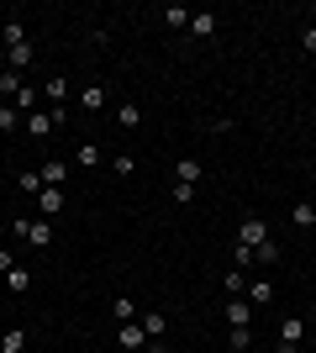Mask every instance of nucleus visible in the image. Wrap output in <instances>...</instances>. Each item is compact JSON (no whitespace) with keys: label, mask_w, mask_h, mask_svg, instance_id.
Instances as JSON below:
<instances>
[{"label":"nucleus","mask_w":316,"mask_h":353,"mask_svg":"<svg viewBox=\"0 0 316 353\" xmlns=\"http://www.w3.org/2000/svg\"><path fill=\"white\" fill-rule=\"evenodd\" d=\"M21 85H27V79H21L16 69H0V95H11V101H16V90H21Z\"/></svg>","instance_id":"24"},{"label":"nucleus","mask_w":316,"mask_h":353,"mask_svg":"<svg viewBox=\"0 0 316 353\" xmlns=\"http://www.w3.org/2000/svg\"><path fill=\"white\" fill-rule=\"evenodd\" d=\"M27 348V327H11L6 338H0V353H21Z\"/></svg>","instance_id":"21"},{"label":"nucleus","mask_w":316,"mask_h":353,"mask_svg":"<svg viewBox=\"0 0 316 353\" xmlns=\"http://www.w3.org/2000/svg\"><path fill=\"white\" fill-rule=\"evenodd\" d=\"M116 121L127 127V132H132V127H143V105H137V101H116Z\"/></svg>","instance_id":"10"},{"label":"nucleus","mask_w":316,"mask_h":353,"mask_svg":"<svg viewBox=\"0 0 316 353\" xmlns=\"http://www.w3.org/2000/svg\"><path fill=\"white\" fill-rule=\"evenodd\" d=\"M148 353H169V348H164V338H158V343H148Z\"/></svg>","instance_id":"33"},{"label":"nucleus","mask_w":316,"mask_h":353,"mask_svg":"<svg viewBox=\"0 0 316 353\" xmlns=\"http://www.w3.org/2000/svg\"><path fill=\"white\" fill-rule=\"evenodd\" d=\"M174 201H180V206H190V201H196V185H180V179H174Z\"/></svg>","instance_id":"30"},{"label":"nucleus","mask_w":316,"mask_h":353,"mask_svg":"<svg viewBox=\"0 0 316 353\" xmlns=\"http://www.w3.org/2000/svg\"><path fill=\"white\" fill-rule=\"evenodd\" d=\"M6 69L27 74V69H32V43H16V48H6Z\"/></svg>","instance_id":"8"},{"label":"nucleus","mask_w":316,"mask_h":353,"mask_svg":"<svg viewBox=\"0 0 316 353\" xmlns=\"http://www.w3.org/2000/svg\"><path fill=\"white\" fill-rule=\"evenodd\" d=\"M105 101H111L105 85H85V90H79V111H105Z\"/></svg>","instance_id":"7"},{"label":"nucleus","mask_w":316,"mask_h":353,"mask_svg":"<svg viewBox=\"0 0 316 353\" xmlns=\"http://www.w3.org/2000/svg\"><path fill=\"white\" fill-rule=\"evenodd\" d=\"M16 190L21 195H43V169H27V174L16 179Z\"/></svg>","instance_id":"20"},{"label":"nucleus","mask_w":316,"mask_h":353,"mask_svg":"<svg viewBox=\"0 0 316 353\" xmlns=\"http://www.w3.org/2000/svg\"><path fill=\"white\" fill-rule=\"evenodd\" d=\"M116 343H121V348H127V353H143V348H148V332H143V327H137V322H121V332H116Z\"/></svg>","instance_id":"3"},{"label":"nucleus","mask_w":316,"mask_h":353,"mask_svg":"<svg viewBox=\"0 0 316 353\" xmlns=\"http://www.w3.org/2000/svg\"><path fill=\"white\" fill-rule=\"evenodd\" d=\"M11 269H16V253H11V248H0V274H11Z\"/></svg>","instance_id":"31"},{"label":"nucleus","mask_w":316,"mask_h":353,"mask_svg":"<svg viewBox=\"0 0 316 353\" xmlns=\"http://www.w3.org/2000/svg\"><path fill=\"white\" fill-rule=\"evenodd\" d=\"M222 316H227V327H248V322H253V306H248L242 295H232V301L222 306Z\"/></svg>","instance_id":"4"},{"label":"nucleus","mask_w":316,"mask_h":353,"mask_svg":"<svg viewBox=\"0 0 316 353\" xmlns=\"http://www.w3.org/2000/svg\"><path fill=\"white\" fill-rule=\"evenodd\" d=\"M158 16H164V27H174V32H190V16H196V11H185V6H164Z\"/></svg>","instance_id":"12"},{"label":"nucleus","mask_w":316,"mask_h":353,"mask_svg":"<svg viewBox=\"0 0 316 353\" xmlns=\"http://www.w3.org/2000/svg\"><path fill=\"white\" fill-rule=\"evenodd\" d=\"M16 127H27V117L16 105H0V132H16Z\"/></svg>","instance_id":"22"},{"label":"nucleus","mask_w":316,"mask_h":353,"mask_svg":"<svg viewBox=\"0 0 316 353\" xmlns=\"http://www.w3.org/2000/svg\"><path fill=\"white\" fill-rule=\"evenodd\" d=\"M0 69H6V48H0Z\"/></svg>","instance_id":"35"},{"label":"nucleus","mask_w":316,"mask_h":353,"mask_svg":"<svg viewBox=\"0 0 316 353\" xmlns=\"http://www.w3.org/2000/svg\"><path fill=\"white\" fill-rule=\"evenodd\" d=\"M37 101H43V95H37V85H21V90H16V111H21V117H32V111H37Z\"/></svg>","instance_id":"13"},{"label":"nucleus","mask_w":316,"mask_h":353,"mask_svg":"<svg viewBox=\"0 0 316 353\" xmlns=\"http://www.w3.org/2000/svg\"><path fill=\"white\" fill-rule=\"evenodd\" d=\"M37 206H43V221H48V216H59V211L69 206V195H63V190H53V185H43V195H37Z\"/></svg>","instance_id":"5"},{"label":"nucleus","mask_w":316,"mask_h":353,"mask_svg":"<svg viewBox=\"0 0 316 353\" xmlns=\"http://www.w3.org/2000/svg\"><path fill=\"white\" fill-rule=\"evenodd\" d=\"M301 48H306V53H316V27H306V32H301Z\"/></svg>","instance_id":"32"},{"label":"nucleus","mask_w":316,"mask_h":353,"mask_svg":"<svg viewBox=\"0 0 316 353\" xmlns=\"http://www.w3.org/2000/svg\"><path fill=\"white\" fill-rule=\"evenodd\" d=\"M174 179H180V185H196V179H200V159H190V153H185V159L174 163Z\"/></svg>","instance_id":"15"},{"label":"nucleus","mask_w":316,"mask_h":353,"mask_svg":"<svg viewBox=\"0 0 316 353\" xmlns=\"http://www.w3.org/2000/svg\"><path fill=\"white\" fill-rule=\"evenodd\" d=\"M63 179H69V163H63V159H48V163H43V185L63 190Z\"/></svg>","instance_id":"11"},{"label":"nucleus","mask_w":316,"mask_h":353,"mask_svg":"<svg viewBox=\"0 0 316 353\" xmlns=\"http://www.w3.org/2000/svg\"><path fill=\"white\" fill-rule=\"evenodd\" d=\"M264 243H269V221H264V216H248V221H242V232H238V248L253 253V248H264Z\"/></svg>","instance_id":"2"},{"label":"nucleus","mask_w":316,"mask_h":353,"mask_svg":"<svg viewBox=\"0 0 316 353\" xmlns=\"http://www.w3.org/2000/svg\"><path fill=\"white\" fill-rule=\"evenodd\" d=\"M43 95H48L53 105H63V101H69V79H63V74H53V79L43 85Z\"/></svg>","instance_id":"16"},{"label":"nucleus","mask_w":316,"mask_h":353,"mask_svg":"<svg viewBox=\"0 0 316 353\" xmlns=\"http://www.w3.org/2000/svg\"><path fill=\"white\" fill-rule=\"evenodd\" d=\"M211 32H216V16H211V11H196V16H190V37H211Z\"/></svg>","instance_id":"18"},{"label":"nucleus","mask_w":316,"mask_h":353,"mask_svg":"<svg viewBox=\"0 0 316 353\" xmlns=\"http://www.w3.org/2000/svg\"><path fill=\"white\" fill-rule=\"evenodd\" d=\"M227 353H253V332H248V327H232V332H227Z\"/></svg>","instance_id":"14"},{"label":"nucleus","mask_w":316,"mask_h":353,"mask_svg":"<svg viewBox=\"0 0 316 353\" xmlns=\"http://www.w3.org/2000/svg\"><path fill=\"white\" fill-rule=\"evenodd\" d=\"M280 353H301V348H290V343H280Z\"/></svg>","instance_id":"34"},{"label":"nucleus","mask_w":316,"mask_h":353,"mask_svg":"<svg viewBox=\"0 0 316 353\" xmlns=\"http://www.w3.org/2000/svg\"><path fill=\"white\" fill-rule=\"evenodd\" d=\"M74 159H79V169H95V163H101V148H95V143H79Z\"/></svg>","instance_id":"26"},{"label":"nucleus","mask_w":316,"mask_h":353,"mask_svg":"<svg viewBox=\"0 0 316 353\" xmlns=\"http://www.w3.org/2000/svg\"><path fill=\"white\" fill-rule=\"evenodd\" d=\"M16 43H27V27H21V21H6V27H0V48H16Z\"/></svg>","instance_id":"19"},{"label":"nucleus","mask_w":316,"mask_h":353,"mask_svg":"<svg viewBox=\"0 0 316 353\" xmlns=\"http://www.w3.org/2000/svg\"><path fill=\"white\" fill-rule=\"evenodd\" d=\"M90 353H101V348H90Z\"/></svg>","instance_id":"36"},{"label":"nucleus","mask_w":316,"mask_h":353,"mask_svg":"<svg viewBox=\"0 0 316 353\" xmlns=\"http://www.w3.org/2000/svg\"><path fill=\"white\" fill-rule=\"evenodd\" d=\"M6 285H11L16 295H27V290H32V274H27V269H11V274H6Z\"/></svg>","instance_id":"27"},{"label":"nucleus","mask_w":316,"mask_h":353,"mask_svg":"<svg viewBox=\"0 0 316 353\" xmlns=\"http://www.w3.org/2000/svg\"><path fill=\"white\" fill-rule=\"evenodd\" d=\"M6 227H11V237H16V243H32V248H53V227H48V221H32V216H11Z\"/></svg>","instance_id":"1"},{"label":"nucleus","mask_w":316,"mask_h":353,"mask_svg":"<svg viewBox=\"0 0 316 353\" xmlns=\"http://www.w3.org/2000/svg\"><path fill=\"white\" fill-rule=\"evenodd\" d=\"M111 311H116V322H137V306H132V295H116V301H111Z\"/></svg>","instance_id":"23"},{"label":"nucleus","mask_w":316,"mask_h":353,"mask_svg":"<svg viewBox=\"0 0 316 353\" xmlns=\"http://www.w3.org/2000/svg\"><path fill=\"white\" fill-rule=\"evenodd\" d=\"M290 221H295V227H316V206H311V201H301V206L290 211Z\"/></svg>","instance_id":"25"},{"label":"nucleus","mask_w":316,"mask_h":353,"mask_svg":"<svg viewBox=\"0 0 316 353\" xmlns=\"http://www.w3.org/2000/svg\"><path fill=\"white\" fill-rule=\"evenodd\" d=\"M137 327H143V332H148V338L158 343V338L169 332V316H164V311H143V322H137Z\"/></svg>","instance_id":"9"},{"label":"nucleus","mask_w":316,"mask_h":353,"mask_svg":"<svg viewBox=\"0 0 316 353\" xmlns=\"http://www.w3.org/2000/svg\"><path fill=\"white\" fill-rule=\"evenodd\" d=\"M301 338H306V316H285V322H280V343L301 348Z\"/></svg>","instance_id":"6"},{"label":"nucleus","mask_w":316,"mask_h":353,"mask_svg":"<svg viewBox=\"0 0 316 353\" xmlns=\"http://www.w3.org/2000/svg\"><path fill=\"white\" fill-rule=\"evenodd\" d=\"M253 264H280V248H274V237L264 243V248H253Z\"/></svg>","instance_id":"28"},{"label":"nucleus","mask_w":316,"mask_h":353,"mask_svg":"<svg viewBox=\"0 0 316 353\" xmlns=\"http://www.w3.org/2000/svg\"><path fill=\"white\" fill-rule=\"evenodd\" d=\"M269 301H274V285L269 280H253V285H248V306H269Z\"/></svg>","instance_id":"17"},{"label":"nucleus","mask_w":316,"mask_h":353,"mask_svg":"<svg viewBox=\"0 0 316 353\" xmlns=\"http://www.w3.org/2000/svg\"><path fill=\"white\" fill-rule=\"evenodd\" d=\"M242 274H248V269H227V295H242Z\"/></svg>","instance_id":"29"}]
</instances>
